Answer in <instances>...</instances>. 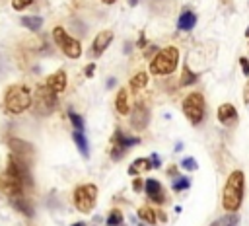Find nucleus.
<instances>
[{"instance_id":"9b49d317","label":"nucleus","mask_w":249,"mask_h":226,"mask_svg":"<svg viewBox=\"0 0 249 226\" xmlns=\"http://www.w3.org/2000/svg\"><path fill=\"white\" fill-rule=\"evenodd\" d=\"M8 201L12 203V207L18 210V212H21V214H25L27 218H33V214H35V210H33V207H31V203L27 201V197L23 195V193H18V195H12V197H8Z\"/></svg>"},{"instance_id":"f3484780","label":"nucleus","mask_w":249,"mask_h":226,"mask_svg":"<svg viewBox=\"0 0 249 226\" xmlns=\"http://www.w3.org/2000/svg\"><path fill=\"white\" fill-rule=\"evenodd\" d=\"M115 109H117V113H121V115H128L130 103H128V94H126V90H119V94H117V97H115Z\"/></svg>"},{"instance_id":"cd10ccee","label":"nucleus","mask_w":249,"mask_h":226,"mask_svg":"<svg viewBox=\"0 0 249 226\" xmlns=\"http://www.w3.org/2000/svg\"><path fill=\"white\" fill-rule=\"evenodd\" d=\"M181 168L187 170V171H195V170L198 168V164H196L193 158H185V160H181Z\"/></svg>"},{"instance_id":"aec40b11","label":"nucleus","mask_w":249,"mask_h":226,"mask_svg":"<svg viewBox=\"0 0 249 226\" xmlns=\"http://www.w3.org/2000/svg\"><path fill=\"white\" fill-rule=\"evenodd\" d=\"M19 21H21L23 27H27V29L33 31V33H37V31L43 27V19H41L39 16H23Z\"/></svg>"},{"instance_id":"2eb2a0df","label":"nucleus","mask_w":249,"mask_h":226,"mask_svg":"<svg viewBox=\"0 0 249 226\" xmlns=\"http://www.w3.org/2000/svg\"><path fill=\"white\" fill-rule=\"evenodd\" d=\"M195 23H196V14L191 10H183V14L177 19V29L179 31H191L195 27Z\"/></svg>"},{"instance_id":"39448f33","label":"nucleus","mask_w":249,"mask_h":226,"mask_svg":"<svg viewBox=\"0 0 249 226\" xmlns=\"http://www.w3.org/2000/svg\"><path fill=\"white\" fill-rule=\"evenodd\" d=\"M31 105H33V111L37 115H43V117L51 115L53 109L56 107V92L51 90L47 84L37 86V90H35V101Z\"/></svg>"},{"instance_id":"7c9ffc66","label":"nucleus","mask_w":249,"mask_h":226,"mask_svg":"<svg viewBox=\"0 0 249 226\" xmlns=\"http://www.w3.org/2000/svg\"><path fill=\"white\" fill-rule=\"evenodd\" d=\"M239 64H241V70H243V74H245V76H249V58L241 56V58H239Z\"/></svg>"},{"instance_id":"423d86ee","label":"nucleus","mask_w":249,"mask_h":226,"mask_svg":"<svg viewBox=\"0 0 249 226\" xmlns=\"http://www.w3.org/2000/svg\"><path fill=\"white\" fill-rule=\"evenodd\" d=\"M53 39H54L56 47H58L68 58H80V56H82V45H80V41L74 39V37H70V35L64 31V27L56 25V27L53 29Z\"/></svg>"},{"instance_id":"c85d7f7f","label":"nucleus","mask_w":249,"mask_h":226,"mask_svg":"<svg viewBox=\"0 0 249 226\" xmlns=\"http://www.w3.org/2000/svg\"><path fill=\"white\" fill-rule=\"evenodd\" d=\"M33 4V0H12V8L14 10H18V12H21V10H25L27 6H31Z\"/></svg>"},{"instance_id":"a878e982","label":"nucleus","mask_w":249,"mask_h":226,"mask_svg":"<svg viewBox=\"0 0 249 226\" xmlns=\"http://www.w3.org/2000/svg\"><path fill=\"white\" fill-rule=\"evenodd\" d=\"M68 119H70L72 127H74V131H84V119H82L78 113H74V111H68Z\"/></svg>"},{"instance_id":"6e6552de","label":"nucleus","mask_w":249,"mask_h":226,"mask_svg":"<svg viewBox=\"0 0 249 226\" xmlns=\"http://www.w3.org/2000/svg\"><path fill=\"white\" fill-rule=\"evenodd\" d=\"M10 154H14V156H18L19 160H23V162H27L29 166H31V160H33V156H35V150H33V146L29 144V142H25V140H19V138H10Z\"/></svg>"},{"instance_id":"c756f323","label":"nucleus","mask_w":249,"mask_h":226,"mask_svg":"<svg viewBox=\"0 0 249 226\" xmlns=\"http://www.w3.org/2000/svg\"><path fill=\"white\" fill-rule=\"evenodd\" d=\"M123 154H124V148L119 146V144H113V148H111V158H113V160H119V158H123Z\"/></svg>"},{"instance_id":"393cba45","label":"nucleus","mask_w":249,"mask_h":226,"mask_svg":"<svg viewBox=\"0 0 249 226\" xmlns=\"http://www.w3.org/2000/svg\"><path fill=\"white\" fill-rule=\"evenodd\" d=\"M107 224L109 226H121L123 224V212L119 208H113L109 212V216H107Z\"/></svg>"},{"instance_id":"a211bd4d","label":"nucleus","mask_w":249,"mask_h":226,"mask_svg":"<svg viewBox=\"0 0 249 226\" xmlns=\"http://www.w3.org/2000/svg\"><path fill=\"white\" fill-rule=\"evenodd\" d=\"M148 170H152L150 158H136V160L130 164L128 173H130V175H140V173H144V171H148Z\"/></svg>"},{"instance_id":"ddd939ff","label":"nucleus","mask_w":249,"mask_h":226,"mask_svg":"<svg viewBox=\"0 0 249 226\" xmlns=\"http://www.w3.org/2000/svg\"><path fill=\"white\" fill-rule=\"evenodd\" d=\"M45 84H47L51 90H54L56 94L64 92V90H66V72H64V70H56L54 74H51V76L47 78Z\"/></svg>"},{"instance_id":"412c9836","label":"nucleus","mask_w":249,"mask_h":226,"mask_svg":"<svg viewBox=\"0 0 249 226\" xmlns=\"http://www.w3.org/2000/svg\"><path fill=\"white\" fill-rule=\"evenodd\" d=\"M138 218H140L142 222H148V224H156L158 212H156L152 207H140V208H138Z\"/></svg>"},{"instance_id":"2f4dec72","label":"nucleus","mask_w":249,"mask_h":226,"mask_svg":"<svg viewBox=\"0 0 249 226\" xmlns=\"http://www.w3.org/2000/svg\"><path fill=\"white\" fill-rule=\"evenodd\" d=\"M150 162H152V168H160L161 166V160H160V156L154 152V154H150Z\"/></svg>"},{"instance_id":"72a5a7b5","label":"nucleus","mask_w":249,"mask_h":226,"mask_svg":"<svg viewBox=\"0 0 249 226\" xmlns=\"http://www.w3.org/2000/svg\"><path fill=\"white\" fill-rule=\"evenodd\" d=\"M93 70H95V64H88V68H86V76H93Z\"/></svg>"},{"instance_id":"1a4fd4ad","label":"nucleus","mask_w":249,"mask_h":226,"mask_svg":"<svg viewBox=\"0 0 249 226\" xmlns=\"http://www.w3.org/2000/svg\"><path fill=\"white\" fill-rule=\"evenodd\" d=\"M148 121H150V111H148V107H146L142 101H138V103L132 107L130 123H132V127H134L136 131H144V129L148 127Z\"/></svg>"},{"instance_id":"4468645a","label":"nucleus","mask_w":249,"mask_h":226,"mask_svg":"<svg viewBox=\"0 0 249 226\" xmlns=\"http://www.w3.org/2000/svg\"><path fill=\"white\" fill-rule=\"evenodd\" d=\"M235 119H237V111L231 103H222L218 107V121L222 125H231Z\"/></svg>"},{"instance_id":"f257e3e1","label":"nucleus","mask_w":249,"mask_h":226,"mask_svg":"<svg viewBox=\"0 0 249 226\" xmlns=\"http://www.w3.org/2000/svg\"><path fill=\"white\" fill-rule=\"evenodd\" d=\"M243 191H245V175L241 170H233L228 175L224 191H222V207L228 212L239 210L243 203Z\"/></svg>"},{"instance_id":"4be33fe9","label":"nucleus","mask_w":249,"mask_h":226,"mask_svg":"<svg viewBox=\"0 0 249 226\" xmlns=\"http://www.w3.org/2000/svg\"><path fill=\"white\" fill-rule=\"evenodd\" d=\"M146 84H148V74H146L144 70H142V72H136V74L130 78V88H132V92L142 90Z\"/></svg>"},{"instance_id":"7ed1b4c3","label":"nucleus","mask_w":249,"mask_h":226,"mask_svg":"<svg viewBox=\"0 0 249 226\" xmlns=\"http://www.w3.org/2000/svg\"><path fill=\"white\" fill-rule=\"evenodd\" d=\"M177 64H179V51L175 47H165L154 55L150 62V72L154 76H167L177 68Z\"/></svg>"},{"instance_id":"5701e85b","label":"nucleus","mask_w":249,"mask_h":226,"mask_svg":"<svg viewBox=\"0 0 249 226\" xmlns=\"http://www.w3.org/2000/svg\"><path fill=\"white\" fill-rule=\"evenodd\" d=\"M196 80H198V74H195L189 66H183V70H181V78H179L181 86H191V84H195Z\"/></svg>"},{"instance_id":"c9c22d12","label":"nucleus","mask_w":249,"mask_h":226,"mask_svg":"<svg viewBox=\"0 0 249 226\" xmlns=\"http://www.w3.org/2000/svg\"><path fill=\"white\" fill-rule=\"evenodd\" d=\"M154 51H158V49H156V47H150V49H146V53H144V55H146V56H152V55H154Z\"/></svg>"},{"instance_id":"20e7f679","label":"nucleus","mask_w":249,"mask_h":226,"mask_svg":"<svg viewBox=\"0 0 249 226\" xmlns=\"http://www.w3.org/2000/svg\"><path fill=\"white\" fill-rule=\"evenodd\" d=\"M72 201H74V207L80 210V212H91L93 207H95V201H97V187L93 183H84V185H78L74 189V195H72Z\"/></svg>"},{"instance_id":"dca6fc26","label":"nucleus","mask_w":249,"mask_h":226,"mask_svg":"<svg viewBox=\"0 0 249 226\" xmlns=\"http://www.w3.org/2000/svg\"><path fill=\"white\" fill-rule=\"evenodd\" d=\"M113 144H119V146H123V148L126 150V148H130V146L140 144V138H138V136H128V134H124L121 129H117L115 134H113Z\"/></svg>"},{"instance_id":"0eeeda50","label":"nucleus","mask_w":249,"mask_h":226,"mask_svg":"<svg viewBox=\"0 0 249 226\" xmlns=\"http://www.w3.org/2000/svg\"><path fill=\"white\" fill-rule=\"evenodd\" d=\"M204 111H206V101L202 97V94H189L183 99V113L189 119L191 125H198L204 119Z\"/></svg>"},{"instance_id":"ea45409f","label":"nucleus","mask_w":249,"mask_h":226,"mask_svg":"<svg viewBox=\"0 0 249 226\" xmlns=\"http://www.w3.org/2000/svg\"><path fill=\"white\" fill-rule=\"evenodd\" d=\"M138 45H140V47H144V45H146V39H144V37H140V41H138Z\"/></svg>"},{"instance_id":"e433bc0d","label":"nucleus","mask_w":249,"mask_h":226,"mask_svg":"<svg viewBox=\"0 0 249 226\" xmlns=\"http://www.w3.org/2000/svg\"><path fill=\"white\" fill-rule=\"evenodd\" d=\"M158 216H160V220H161V222H165V220H167V216H165V212H163V210H160V212H158Z\"/></svg>"},{"instance_id":"f8f14e48","label":"nucleus","mask_w":249,"mask_h":226,"mask_svg":"<svg viewBox=\"0 0 249 226\" xmlns=\"http://www.w3.org/2000/svg\"><path fill=\"white\" fill-rule=\"evenodd\" d=\"M111 41H113V31L105 29V31L97 33V35H95V39H93V45H91L93 55H95V56H99V55H101V53L111 45Z\"/></svg>"},{"instance_id":"9d476101","label":"nucleus","mask_w":249,"mask_h":226,"mask_svg":"<svg viewBox=\"0 0 249 226\" xmlns=\"http://www.w3.org/2000/svg\"><path fill=\"white\" fill-rule=\"evenodd\" d=\"M144 191L148 195L150 201H154L156 205H161L165 201V195H163V187L158 179H146L144 181Z\"/></svg>"},{"instance_id":"c03bdc74","label":"nucleus","mask_w":249,"mask_h":226,"mask_svg":"<svg viewBox=\"0 0 249 226\" xmlns=\"http://www.w3.org/2000/svg\"><path fill=\"white\" fill-rule=\"evenodd\" d=\"M136 2H138V0H128V4H130V6H134Z\"/></svg>"},{"instance_id":"79ce46f5","label":"nucleus","mask_w":249,"mask_h":226,"mask_svg":"<svg viewBox=\"0 0 249 226\" xmlns=\"http://www.w3.org/2000/svg\"><path fill=\"white\" fill-rule=\"evenodd\" d=\"M101 2H103V4H115L117 0H101Z\"/></svg>"},{"instance_id":"4c0bfd02","label":"nucleus","mask_w":249,"mask_h":226,"mask_svg":"<svg viewBox=\"0 0 249 226\" xmlns=\"http://www.w3.org/2000/svg\"><path fill=\"white\" fill-rule=\"evenodd\" d=\"M115 82H117L115 78H109V80H107V88H113V86H115Z\"/></svg>"},{"instance_id":"f704fd0d","label":"nucleus","mask_w":249,"mask_h":226,"mask_svg":"<svg viewBox=\"0 0 249 226\" xmlns=\"http://www.w3.org/2000/svg\"><path fill=\"white\" fill-rule=\"evenodd\" d=\"M243 97H245V103H249V82H247V86L243 90Z\"/></svg>"},{"instance_id":"37998d69","label":"nucleus","mask_w":249,"mask_h":226,"mask_svg":"<svg viewBox=\"0 0 249 226\" xmlns=\"http://www.w3.org/2000/svg\"><path fill=\"white\" fill-rule=\"evenodd\" d=\"M72 226H86V222H74Z\"/></svg>"},{"instance_id":"6ab92c4d","label":"nucleus","mask_w":249,"mask_h":226,"mask_svg":"<svg viewBox=\"0 0 249 226\" xmlns=\"http://www.w3.org/2000/svg\"><path fill=\"white\" fill-rule=\"evenodd\" d=\"M72 140L76 142L78 152H80L84 158H88V156H89V146H88V138L84 136V132H82V131H74V132H72Z\"/></svg>"},{"instance_id":"a19ab883","label":"nucleus","mask_w":249,"mask_h":226,"mask_svg":"<svg viewBox=\"0 0 249 226\" xmlns=\"http://www.w3.org/2000/svg\"><path fill=\"white\" fill-rule=\"evenodd\" d=\"M124 53H130V43H124Z\"/></svg>"},{"instance_id":"58836bf2","label":"nucleus","mask_w":249,"mask_h":226,"mask_svg":"<svg viewBox=\"0 0 249 226\" xmlns=\"http://www.w3.org/2000/svg\"><path fill=\"white\" fill-rule=\"evenodd\" d=\"M167 173H169V175H175V173H177V168H175V166H171V168L167 170Z\"/></svg>"},{"instance_id":"473e14b6","label":"nucleus","mask_w":249,"mask_h":226,"mask_svg":"<svg viewBox=\"0 0 249 226\" xmlns=\"http://www.w3.org/2000/svg\"><path fill=\"white\" fill-rule=\"evenodd\" d=\"M132 187H134L136 191H140V189L144 187V181H142V179H134V183H132Z\"/></svg>"},{"instance_id":"b1692460","label":"nucleus","mask_w":249,"mask_h":226,"mask_svg":"<svg viewBox=\"0 0 249 226\" xmlns=\"http://www.w3.org/2000/svg\"><path fill=\"white\" fill-rule=\"evenodd\" d=\"M237 224H239V218L235 216V212H230V214L218 218L216 222H212L210 226H237Z\"/></svg>"},{"instance_id":"a18cd8bd","label":"nucleus","mask_w":249,"mask_h":226,"mask_svg":"<svg viewBox=\"0 0 249 226\" xmlns=\"http://www.w3.org/2000/svg\"><path fill=\"white\" fill-rule=\"evenodd\" d=\"M245 35H247V37H249V27H247V31H245Z\"/></svg>"},{"instance_id":"bb28decb","label":"nucleus","mask_w":249,"mask_h":226,"mask_svg":"<svg viewBox=\"0 0 249 226\" xmlns=\"http://www.w3.org/2000/svg\"><path fill=\"white\" fill-rule=\"evenodd\" d=\"M191 187V181L185 177V175H179L175 181H173V191H185Z\"/></svg>"},{"instance_id":"f03ea898","label":"nucleus","mask_w":249,"mask_h":226,"mask_svg":"<svg viewBox=\"0 0 249 226\" xmlns=\"http://www.w3.org/2000/svg\"><path fill=\"white\" fill-rule=\"evenodd\" d=\"M33 103V95L29 92L27 86L21 84H12L8 86L6 94H4V109L12 115H19L25 109H29Z\"/></svg>"}]
</instances>
